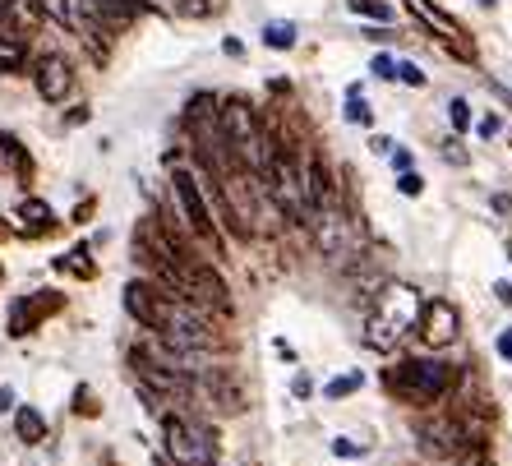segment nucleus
I'll list each match as a JSON object with an SVG mask.
<instances>
[{
	"instance_id": "nucleus-1",
	"label": "nucleus",
	"mask_w": 512,
	"mask_h": 466,
	"mask_svg": "<svg viewBox=\"0 0 512 466\" xmlns=\"http://www.w3.org/2000/svg\"><path fill=\"white\" fill-rule=\"evenodd\" d=\"M383 383L406 407H439L448 393H457V370L443 360H402L383 374Z\"/></svg>"
},
{
	"instance_id": "nucleus-2",
	"label": "nucleus",
	"mask_w": 512,
	"mask_h": 466,
	"mask_svg": "<svg viewBox=\"0 0 512 466\" xmlns=\"http://www.w3.org/2000/svg\"><path fill=\"white\" fill-rule=\"evenodd\" d=\"M420 319V291L411 287H388L374 305V319H370V342L374 351H397L406 342V333L416 328Z\"/></svg>"
},
{
	"instance_id": "nucleus-3",
	"label": "nucleus",
	"mask_w": 512,
	"mask_h": 466,
	"mask_svg": "<svg viewBox=\"0 0 512 466\" xmlns=\"http://www.w3.org/2000/svg\"><path fill=\"white\" fill-rule=\"evenodd\" d=\"M162 443L176 466H217V434L194 416L162 411Z\"/></svg>"
},
{
	"instance_id": "nucleus-4",
	"label": "nucleus",
	"mask_w": 512,
	"mask_h": 466,
	"mask_svg": "<svg viewBox=\"0 0 512 466\" xmlns=\"http://www.w3.org/2000/svg\"><path fill=\"white\" fill-rule=\"evenodd\" d=\"M171 194H176V208H180V222L190 231L194 240H203L213 254H222V231L213 222V208H208V194H203L199 176L190 167H176L171 171Z\"/></svg>"
},
{
	"instance_id": "nucleus-5",
	"label": "nucleus",
	"mask_w": 512,
	"mask_h": 466,
	"mask_svg": "<svg viewBox=\"0 0 512 466\" xmlns=\"http://www.w3.org/2000/svg\"><path fill=\"white\" fill-rule=\"evenodd\" d=\"M176 300L180 296H171L167 287H157L153 277H134L130 287H125V310H130V319L139 323V328H148V333H162V328H167Z\"/></svg>"
},
{
	"instance_id": "nucleus-6",
	"label": "nucleus",
	"mask_w": 512,
	"mask_h": 466,
	"mask_svg": "<svg viewBox=\"0 0 512 466\" xmlns=\"http://www.w3.org/2000/svg\"><path fill=\"white\" fill-rule=\"evenodd\" d=\"M60 310H65V296H60V291H33V296H19L10 305V323H5V328H10V337H33L37 328L47 319H56Z\"/></svg>"
},
{
	"instance_id": "nucleus-7",
	"label": "nucleus",
	"mask_w": 512,
	"mask_h": 466,
	"mask_svg": "<svg viewBox=\"0 0 512 466\" xmlns=\"http://www.w3.org/2000/svg\"><path fill=\"white\" fill-rule=\"evenodd\" d=\"M406 10H411V19H420V24H425L434 37H443V42H448V51H457L462 60H476V42L466 37V28L457 24L453 14H443L434 0H406Z\"/></svg>"
},
{
	"instance_id": "nucleus-8",
	"label": "nucleus",
	"mask_w": 512,
	"mask_h": 466,
	"mask_svg": "<svg viewBox=\"0 0 512 466\" xmlns=\"http://www.w3.org/2000/svg\"><path fill=\"white\" fill-rule=\"evenodd\" d=\"M420 337L425 347H453L462 333V314L453 310V300H420Z\"/></svg>"
},
{
	"instance_id": "nucleus-9",
	"label": "nucleus",
	"mask_w": 512,
	"mask_h": 466,
	"mask_svg": "<svg viewBox=\"0 0 512 466\" xmlns=\"http://www.w3.org/2000/svg\"><path fill=\"white\" fill-rule=\"evenodd\" d=\"M33 84L42 102H65L74 93V65L60 51H47V56L33 65Z\"/></svg>"
},
{
	"instance_id": "nucleus-10",
	"label": "nucleus",
	"mask_w": 512,
	"mask_h": 466,
	"mask_svg": "<svg viewBox=\"0 0 512 466\" xmlns=\"http://www.w3.org/2000/svg\"><path fill=\"white\" fill-rule=\"evenodd\" d=\"M19 222H24V236H51V231H56V213H51V204H42V199H33V194L19 204Z\"/></svg>"
},
{
	"instance_id": "nucleus-11",
	"label": "nucleus",
	"mask_w": 512,
	"mask_h": 466,
	"mask_svg": "<svg viewBox=\"0 0 512 466\" xmlns=\"http://www.w3.org/2000/svg\"><path fill=\"white\" fill-rule=\"evenodd\" d=\"M0 162L19 176V185H28V180H33V157L24 153V144H19L14 134H0Z\"/></svg>"
},
{
	"instance_id": "nucleus-12",
	"label": "nucleus",
	"mask_w": 512,
	"mask_h": 466,
	"mask_svg": "<svg viewBox=\"0 0 512 466\" xmlns=\"http://www.w3.org/2000/svg\"><path fill=\"white\" fill-rule=\"evenodd\" d=\"M24 60H28V42L5 28V33H0V74H19Z\"/></svg>"
},
{
	"instance_id": "nucleus-13",
	"label": "nucleus",
	"mask_w": 512,
	"mask_h": 466,
	"mask_svg": "<svg viewBox=\"0 0 512 466\" xmlns=\"http://www.w3.org/2000/svg\"><path fill=\"white\" fill-rule=\"evenodd\" d=\"M56 268L60 273H70V277H84V282H93L97 277V263H93V250H88V245H74L70 254H60Z\"/></svg>"
},
{
	"instance_id": "nucleus-14",
	"label": "nucleus",
	"mask_w": 512,
	"mask_h": 466,
	"mask_svg": "<svg viewBox=\"0 0 512 466\" xmlns=\"http://www.w3.org/2000/svg\"><path fill=\"white\" fill-rule=\"evenodd\" d=\"M14 434L24 443H42L47 439V420H42V411L37 407H19L14 411Z\"/></svg>"
},
{
	"instance_id": "nucleus-15",
	"label": "nucleus",
	"mask_w": 512,
	"mask_h": 466,
	"mask_svg": "<svg viewBox=\"0 0 512 466\" xmlns=\"http://www.w3.org/2000/svg\"><path fill=\"white\" fill-rule=\"evenodd\" d=\"M263 47L291 51V47H296V24H268V28H263Z\"/></svg>"
},
{
	"instance_id": "nucleus-16",
	"label": "nucleus",
	"mask_w": 512,
	"mask_h": 466,
	"mask_svg": "<svg viewBox=\"0 0 512 466\" xmlns=\"http://www.w3.org/2000/svg\"><path fill=\"white\" fill-rule=\"evenodd\" d=\"M74 416H84V420L102 416V407H97V393L88 388V383H79V388H74Z\"/></svg>"
},
{
	"instance_id": "nucleus-17",
	"label": "nucleus",
	"mask_w": 512,
	"mask_h": 466,
	"mask_svg": "<svg viewBox=\"0 0 512 466\" xmlns=\"http://www.w3.org/2000/svg\"><path fill=\"white\" fill-rule=\"evenodd\" d=\"M351 10L365 14V19H379V24H393V10L383 0H351Z\"/></svg>"
},
{
	"instance_id": "nucleus-18",
	"label": "nucleus",
	"mask_w": 512,
	"mask_h": 466,
	"mask_svg": "<svg viewBox=\"0 0 512 466\" xmlns=\"http://www.w3.org/2000/svg\"><path fill=\"white\" fill-rule=\"evenodd\" d=\"M360 383H365L360 374H342V379H333L328 388H323V397H333V402L337 397H351V393H360Z\"/></svg>"
},
{
	"instance_id": "nucleus-19",
	"label": "nucleus",
	"mask_w": 512,
	"mask_h": 466,
	"mask_svg": "<svg viewBox=\"0 0 512 466\" xmlns=\"http://www.w3.org/2000/svg\"><path fill=\"white\" fill-rule=\"evenodd\" d=\"M346 120H356V125H370V107L360 102V88H351V102H346Z\"/></svg>"
},
{
	"instance_id": "nucleus-20",
	"label": "nucleus",
	"mask_w": 512,
	"mask_h": 466,
	"mask_svg": "<svg viewBox=\"0 0 512 466\" xmlns=\"http://www.w3.org/2000/svg\"><path fill=\"white\" fill-rule=\"evenodd\" d=\"M448 116H453V130H466V125H471V107H466V97H453V102H448Z\"/></svg>"
},
{
	"instance_id": "nucleus-21",
	"label": "nucleus",
	"mask_w": 512,
	"mask_h": 466,
	"mask_svg": "<svg viewBox=\"0 0 512 466\" xmlns=\"http://www.w3.org/2000/svg\"><path fill=\"white\" fill-rule=\"evenodd\" d=\"M397 79H402V84H411V88H425L429 84L420 65H397Z\"/></svg>"
},
{
	"instance_id": "nucleus-22",
	"label": "nucleus",
	"mask_w": 512,
	"mask_h": 466,
	"mask_svg": "<svg viewBox=\"0 0 512 466\" xmlns=\"http://www.w3.org/2000/svg\"><path fill=\"white\" fill-rule=\"evenodd\" d=\"M397 190H402V194H406V199H416V194H420V190H425V180H420V176H416V171H402V180H397Z\"/></svg>"
},
{
	"instance_id": "nucleus-23",
	"label": "nucleus",
	"mask_w": 512,
	"mask_h": 466,
	"mask_svg": "<svg viewBox=\"0 0 512 466\" xmlns=\"http://www.w3.org/2000/svg\"><path fill=\"white\" fill-rule=\"evenodd\" d=\"M374 74H379V79H397V60L393 56H374Z\"/></svg>"
},
{
	"instance_id": "nucleus-24",
	"label": "nucleus",
	"mask_w": 512,
	"mask_h": 466,
	"mask_svg": "<svg viewBox=\"0 0 512 466\" xmlns=\"http://www.w3.org/2000/svg\"><path fill=\"white\" fill-rule=\"evenodd\" d=\"M476 130H480V139H494V134H499V130H503V120H499V116H494V111H489V116H485V120H480Z\"/></svg>"
},
{
	"instance_id": "nucleus-25",
	"label": "nucleus",
	"mask_w": 512,
	"mask_h": 466,
	"mask_svg": "<svg viewBox=\"0 0 512 466\" xmlns=\"http://www.w3.org/2000/svg\"><path fill=\"white\" fill-rule=\"evenodd\" d=\"M333 453H337V457H365V448H360V443H351V439H337Z\"/></svg>"
},
{
	"instance_id": "nucleus-26",
	"label": "nucleus",
	"mask_w": 512,
	"mask_h": 466,
	"mask_svg": "<svg viewBox=\"0 0 512 466\" xmlns=\"http://www.w3.org/2000/svg\"><path fill=\"white\" fill-rule=\"evenodd\" d=\"M443 157H448V162H457V167H466V162H471V157L462 153V144H453V139L443 144Z\"/></svg>"
},
{
	"instance_id": "nucleus-27",
	"label": "nucleus",
	"mask_w": 512,
	"mask_h": 466,
	"mask_svg": "<svg viewBox=\"0 0 512 466\" xmlns=\"http://www.w3.org/2000/svg\"><path fill=\"white\" fill-rule=\"evenodd\" d=\"M291 388H296V397H310V393H314V383H310V374H296V383H291Z\"/></svg>"
},
{
	"instance_id": "nucleus-28",
	"label": "nucleus",
	"mask_w": 512,
	"mask_h": 466,
	"mask_svg": "<svg viewBox=\"0 0 512 466\" xmlns=\"http://www.w3.org/2000/svg\"><path fill=\"white\" fill-rule=\"evenodd\" d=\"M370 148H374V153H393L397 144H393V139H388V134H374V144H370Z\"/></svg>"
},
{
	"instance_id": "nucleus-29",
	"label": "nucleus",
	"mask_w": 512,
	"mask_h": 466,
	"mask_svg": "<svg viewBox=\"0 0 512 466\" xmlns=\"http://www.w3.org/2000/svg\"><path fill=\"white\" fill-rule=\"evenodd\" d=\"M499 356H503V360H512V328H503V337H499Z\"/></svg>"
},
{
	"instance_id": "nucleus-30",
	"label": "nucleus",
	"mask_w": 512,
	"mask_h": 466,
	"mask_svg": "<svg viewBox=\"0 0 512 466\" xmlns=\"http://www.w3.org/2000/svg\"><path fill=\"white\" fill-rule=\"evenodd\" d=\"M494 296H499L503 305H512V282H499V287H494Z\"/></svg>"
},
{
	"instance_id": "nucleus-31",
	"label": "nucleus",
	"mask_w": 512,
	"mask_h": 466,
	"mask_svg": "<svg viewBox=\"0 0 512 466\" xmlns=\"http://www.w3.org/2000/svg\"><path fill=\"white\" fill-rule=\"evenodd\" d=\"M88 217H93V199H88V204H79V208H74V222H88Z\"/></svg>"
},
{
	"instance_id": "nucleus-32",
	"label": "nucleus",
	"mask_w": 512,
	"mask_h": 466,
	"mask_svg": "<svg viewBox=\"0 0 512 466\" xmlns=\"http://www.w3.org/2000/svg\"><path fill=\"white\" fill-rule=\"evenodd\" d=\"M0 411H14V388H0Z\"/></svg>"
},
{
	"instance_id": "nucleus-33",
	"label": "nucleus",
	"mask_w": 512,
	"mask_h": 466,
	"mask_svg": "<svg viewBox=\"0 0 512 466\" xmlns=\"http://www.w3.org/2000/svg\"><path fill=\"white\" fill-rule=\"evenodd\" d=\"M393 162H397V171H411V153H397L393 148Z\"/></svg>"
},
{
	"instance_id": "nucleus-34",
	"label": "nucleus",
	"mask_w": 512,
	"mask_h": 466,
	"mask_svg": "<svg viewBox=\"0 0 512 466\" xmlns=\"http://www.w3.org/2000/svg\"><path fill=\"white\" fill-rule=\"evenodd\" d=\"M494 208H499V213H508V217H512V199H508V194H499V199H494Z\"/></svg>"
},
{
	"instance_id": "nucleus-35",
	"label": "nucleus",
	"mask_w": 512,
	"mask_h": 466,
	"mask_svg": "<svg viewBox=\"0 0 512 466\" xmlns=\"http://www.w3.org/2000/svg\"><path fill=\"white\" fill-rule=\"evenodd\" d=\"M102 466H116V457H111V453H107V457H102Z\"/></svg>"
},
{
	"instance_id": "nucleus-36",
	"label": "nucleus",
	"mask_w": 512,
	"mask_h": 466,
	"mask_svg": "<svg viewBox=\"0 0 512 466\" xmlns=\"http://www.w3.org/2000/svg\"><path fill=\"white\" fill-rule=\"evenodd\" d=\"M5 236H10V227H5V222H0V240H5Z\"/></svg>"
},
{
	"instance_id": "nucleus-37",
	"label": "nucleus",
	"mask_w": 512,
	"mask_h": 466,
	"mask_svg": "<svg viewBox=\"0 0 512 466\" xmlns=\"http://www.w3.org/2000/svg\"><path fill=\"white\" fill-rule=\"evenodd\" d=\"M480 5H499V0H480Z\"/></svg>"
},
{
	"instance_id": "nucleus-38",
	"label": "nucleus",
	"mask_w": 512,
	"mask_h": 466,
	"mask_svg": "<svg viewBox=\"0 0 512 466\" xmlns=\"http://www.w3.org/2000/svg\"><path fill=\"white\" fill-rule=\"evenodd\" d=\"M153 466H167V462H153Z\"/></svg>"
},
{
	"instance_id": "nucleus-39",
	"label": "nucleus",
	"mask_w": 512,
	"mask_h": 466,
	"mask_svg": "<svg viewBox=\"0 0 512 466\" xmlns=\"http://www.w3.org/2000/svg\"><path fill=\"white\" fill-rule=\"evenodd\" d=\"M0 277H5V268H0Z\"/></svg>"
},
{
	"instance_id": "nucleus-40",
	"label": "nucleus",
	"mask_w": 512,
	"mask_h": 466,
	"mask_svg": "<svg viewBox=\"0 0 512 466\" xmlns=\"http://www.w3.org/2000/svg\"><path fill=\"white\" fill-rule=\"evenodd\" d=\"M508 139H512V130H508Z\"/></svg>"
},
{
	"instance_id": "nucleus-41",
	"label": "nucleus",
	"mask_w": 512,
	"mask_h": 466,
	"mask_svg": "<svg viewBox=\"0 0 512 466\" xmlns=\"http://www.w3.org/2000/svg\"><path fill=\"white\" fill-rule=\"evenodd\" d=\"M508 254H512V245H508Z\"/></svg>"
},
{
	"instance_id": "nucleus-42",
	"label": "nucleus",
	"mask_w": 512,
	"mask_h": 466,
	"mask_svg": "<svg viewBox=\"0 0 512 466\" xmlns=\"http://www.w3.org/2000/svg\"><path fill=\"white\" fill-rule=\"evenodd\" d=\"M485 466H494V462H485Z\"/></svg>"
}]
</instances>
